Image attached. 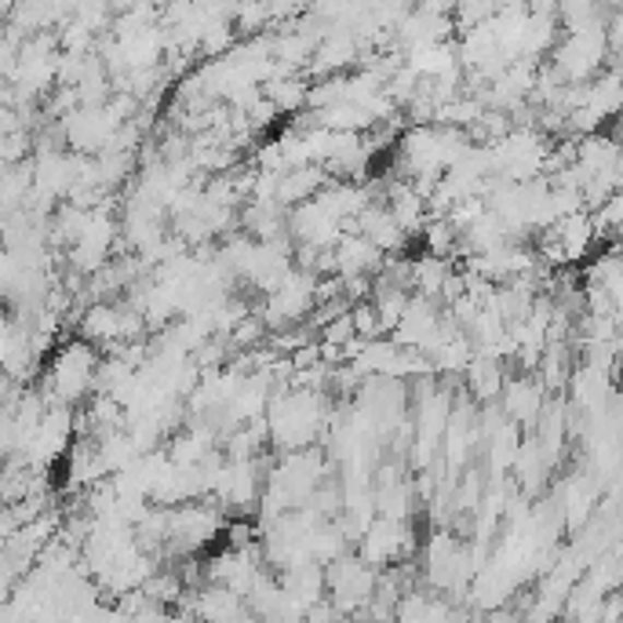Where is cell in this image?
I'll return each instance as SVG.
<instances>
[{"label":"cell","mask_w":623,"mask_h":623,"mask_svg":"<svg viewBox=\"0 0 623 623\" xmlns=\"http://www.w3.org/2000/svg\"><path fill=\"white\" fill-rule=\"evenodd\" d=\"M95 368L98 357L87 343H70L55 354L51 368H48V393L55 404H70L81 393L95 387Z\"/></svg>","instance_id":"6da1fadb"},{"label":"cell","mask_w":623,"mask_h":623,"mask_svg":"<svg viewBox=\"0 0 623 623\" xmlns=\"http://www.w3.org/2000/svg\"><path fill=\"white\" fill-rule=\"evenodd\" d=\"M190 609H193L197 623H237L248 612L245 598H237L234 590H226L219 584L197 587L193 598H190Z\"/></svg>","instance_id":"7a4b0ae2"}]
</instances>
